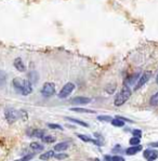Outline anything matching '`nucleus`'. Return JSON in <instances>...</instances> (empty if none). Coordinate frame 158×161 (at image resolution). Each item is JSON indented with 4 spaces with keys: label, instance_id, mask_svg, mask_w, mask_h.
<instances>
[{
    "label": "nucleus",
    "instance_id": "obj_34",
    "mask_svg": "<svg viewBox=\"0 0 158 161\" xmlns=\"http://www.w3.org/2000/svg\"><path fill=\"white\" fill-rule=\"evenodd\" d=\"M156 83L158 84V74H157V77H156Z\"/></svg>",
    "mask_w": 158,
    "mask_h": 161
},
{
    "label": "nucleus",
    "instance_id": "obj_35",
    "mask_svg": "<svg viewBox=\"0 0 158 161\" xmlns=\"http://www.w3.org/2000/svg\"><path fill=\"white\" fill-rule=\"evenodd\" d=\"M94 160H95V161H100V160H99V159H98V158H95V159H94Z\"/></svg>",
    "mask_w": 158,
    "mask_h": 161
},
{
    "label": "nucleus",
    "instance_id": "obj_9",
    "mask_svg": "<svg viewBox=\"0 0 158 161\" xmlns=\"http://www.w3.org/2000/svg\"><path fill=\"white\" fill-rule=\"evenodd\" d=\"M139 78H140V73L133 74V75H131V76H129V77H127V79L125 80L124 84L127 86V87H129V86H131V84H134L135 81L139 80Z\"/></svg>",
    "mask_w": 158,
    "mask_h": 161
},
{
    "label": "nucleus",
    "instance_id": "obj_14",
    "mask_svg": "<svg viewBox=\"0 0 158 161\" xmlns=\"http://www.w3.org/2000/svg\"><path fill=\"white\" fill-rule=\"evenodd\" d=\"M77 136H78L81 140H83V142H88V143H89V142H91V143L98 145V146H101L100 142H98V140H92V138H90V137H88L87 135H82V134H77Z\"/></svg>",
    "mask_w": 158,
    "mask_h": 161
},
{
    "label": "nucleus",
    "instance_id": "obj_22",
    "mask_svg": "<svg viewBox=\"0 0 158 161\" xmlns=\"http://www.w3.org/2000/svg\"><path fill=\"white\" fill-rule=\"evenodd\" d=\"M55 140H56V138L53 135H46V136L42 137V142L43 143H54Z\"/></svg>",
    "mask_w": 158,
    "mask_h": 161
},
{
    "label": "nucleus",
    "instance_id": "obj_3",
    "mask_svg": "<svg viewBox=\"0 0 158 161\" xmlns=\"http://www.w3.org/2000/svg\"><path fill=\"white\" fill-rule=\"evenodd\" d=\"M74 90H75V84L73 82H67L66 84H64V87L61 89V91L58 93V97H60V99H66Z\"/></svg>",
    "mask_w": 158,
    "mask_h": 161
},
{
    "label": "nucleus",
    "instance_id": "obj_4",
    "mask_svg": "<svg viewBox=\"0 0 158 161\" xmlns=\"http://www.w3.org/2000/svg\"><path fill=\"white\" fill-rule=\"evenodd\" d=\"M150 77H152V71H150V70H146V71H144L143 74L140 76V78H139V80H137V84H135V87H134V90L137 91V90H139V89H141L144 84H145L148 80L150 79Z\"/></svg>",
    "mask_w": 158,
    "mask_h": 161
},
{
    "label": "nucleus",
    "instance_id": "obj_11",
    "mask_svg": "<svg viewBox=\"0 0 158 161\" xmlns=\"http://www.w3.org/2000/svg\"><path fill=\"white\" fill-rule=\"evenodd\" d=\"M69 147V144H68V142H61V143H58L54 146V150H56L58 153H61V151H65L67 148Z\"/></svg>",
    "mask_w": 158,
    "mask_h": 161
},
{
    "label": "nucleus",
    "instance_id": "obj_2",
    "mask_svg": "<svg viewBox=\"0 0 158 161\" xmlns=\"http://www.w3.org/2000/svg\"><path fill=\"white\" fill-rule=\"evenodd\" d=\"M130 96H131V90H130V88L124 84L121 91L116 95V97L114 99V105L117 106V107L124 105V104L130 99Z\"/></svg>",
    "mask_w": 158,
    "mask_h": 161
},
{
    "label": "nucleus",
    "instance_id": "obj_23",
    "mask_svg": "<svg viewBox=\"0 0 158 161\" xmlns=\"http://www.w3.org/2000/svg\"><path fill=\"white\" fill-rule=\"evenodd\" d=\"M54 158H55L56 160H64V159L68 158V153H55V155H54Z\"/></svg>",
    "mask_w": 158,
    "mask_h": 161
},
{
    "label": "nucleus",
    "instance_id": "obj_12",
    "mask_svg": "<svg viewBox=\"0 0 158 161\" xmlns=\"http://www.w3.org/2000/svg\"><path fill=\"white\" fill-rule=\"evenodd\" d=\"M141 150H142L141 145H137V146H131V147L126 149V153H127V155H129V156H132V155H135V153H137L139 151H141Z\"/></svg>",
    "mask_w": 158,
    "mask_h": 161
},
{
    "label": "nucleus",
    "instance_id": "obj_17",
    "mask_svg": "<svg viewBox=\"0 0 158 161\" xmlns=\"http://www.w3.org/2000/svg\"><path fill=\"white\" fill-rule=\"evenodd\" d=\"M71 110L76 112H86V114H95V110H91V109H84V108H80V107H75V108H71Z\"/></svg>",
    "mask_w": 158,
    "mask_h": 161
},
{
    "label": "nucleus",
    "instance_id": "obj_27",
    "mask_svg": "<svg viewBox=\"0 0 158 161\" xmlns=\"http://www.w3.org/2000/svg\"><path fill=\"white\" fill-rule=\"evenodd\" d=\"M48 127L50 129H54V130H63L62 127L60 124H56V123H48Z\"/></svg>",
    "mask_w": 158,
    "mask_h": 161
},
{
    "label": "nucleus",
    "instance_id": "obj_33",
    "mask_svg": "<svg viewBox=\"0 0 158 161\" xmlns=\"http://www.w3.org/2000/svg\"><path fill=\"white\" fill-rule=\"evenodd\" d=\"M105 160H106V161H113L111 156H105Z\"/></svg>",
    "mask_w": 158,
    "mask_h": 161
},
{
    "label": "nucleus",
    "instance_id": "obj_32",
    "mask_svg": "<svg viewBox=\"0 0 158 161\" xmlns=\"http://www.w3.org/2000/svg\"><path fill=\"white\" fill-rule=\"evenodd\" d=\"M150 147H158V142H154V143H150Z\"/></svg>",
    "mask_w": 158,
    "mask_h": 161
},
{
    "label": "nucleus",
    "instance_id": "obj_26",
    "mask_svg": "<svg viewBox=\"0 0 158 161\" xmlns=\"http://www.w3.org/2000/svg\"><path fill=\"white\" fill-rule=\"evenodd\" d=\"M19 116H20V117H21V119H23V120H27V117H28L27 112H26L25 110H23V109L19 110Z\"/></svg>",
    "mask_w": 158,
    "mask_h": 161
},
{
    "label": "nucleus",
    "instance_id": "obj_20",
    "mask_svg": "<svg viewBox=\"0 0 158 161\" xmlns=\"http://www.w3.org/2000/svg\"><path fill=\"white\" fill-rule=\"evenodd\" d=\"M112 124L114 125V127H117V128H122L124 125H125V121H122V120L118 119V118H115V119H113L112 121Z\"/></svg>",
    "mask_w": 158,
    "mask_h": 161
},
{
    "label": "nucleus",
    "instance_id": "obj_31",
    "mask_svg": "<svg viewBox=\"0 0 158 161\" xmlns=\"http://www.w3.org/2000/svg\"><path fill=\"white\" fill-rule=\"evenodd\" d=\"M112 160L113 161H125V159L122 157H120V156H114V157H112Z\"/></svg>",
    "mask_w": 158,
    "mask_h": 161
},
{
    "label": "nucleus",
    "instance_id": "obj_7",
    "mask_svg": "<svg viewBox=\"0 0 158 161\" xmlns=\"http://www.w3.org/2000/svg\"><path fill=\"white\" fill-rule=\"evenodd\" d=\"M91 102V99L90 97H86V96H76L74 99H71V104L74 105H86V104H89Z\"/></svg>",
    "mask_w": 158,
    "mask_h": 161
},
{
    "label": "nucleus",
    "instance_id": "obj_13",
    "mask_svg": "<svg viewBox=\"0 0 158 161\" xmlns=\"http://www.w3.org/2000/svg\"><path fill=\"white\" fill-rule=\"evenodd\" d=\"M46 134V131L45 130H41V129H34L32 130V133L29 134L30 136L33 137H38V138H42Z\"/></svg>",
    "mask_w": 158,
    "mask_h": 161
},
{
    "label": "nucleus",
    "instance_id": "obj_29",
    "mask_svg": "<svg viewBox=\"0 0 158 161\" xmlns=\"http://www.w3.org/2000/svg\"><path fill=\"white\" fill-rule=\"evenodd\" d=\"M5 83V74L3 71H0V86H3Z\"/></svg>",
    "mask_w": 158,
    "mask_h": 161
},
{
    "label": "nucleus",
    "instance_id": "obj_21",
    "mask_svg": "<svg viewBox=\"0 0 158 161\" xmlns=\"http://www.w3.org/2000/svg\"><path fill=\"white\" fill-rule=\"evenodd\" d=\"M150 104L152 106H157L158 105V92H156L150 99Z\"/></svg>",
    "mask_w": 158,
    "mask_h": 161
},
{
    "label": "nucleus",
    "instance_id": "obj_8",
    "mask_svg": "<svg viewBox=\"0 0 158 161\" xmlns=\"http://www.w3.org/2000/svg\"><path fill=\"white\" fill-rule=\"evenodd\" d=\"M143 156H144V158H145L146 160L154 161L155 159L158 158V151H156L154 149H146V150H144Z\"/></svg>",
    "mask_w": 158,
    "mask_h": 161
},
{
    "label": "nucleus",
    "instance_id": "obj_6",
    "mask_svg": "<svg viewBox=\"0 0 158 161\" xmlns=\"http://www.w3.org/2000/svg\"><path fill=\"white\" fill-rule=\"evenodd\" d=\"M55 93V86L52 82H46L41 89V94L45 97H50Z\"/></svg>",
    "mask_w": 158,
    "mask_h": 161
},
{
    "label": "nucleus",
    "instance_id": "obj_18",
    "mask_svg": "<svg viewBox=\"0 0 158 161\" xmlns=\"http://www.w3.org/2000/svg\"><path fill=\"white\" fill-rule=\"evenodd\" d=\"M30 148L33 149L34 151H41V150H43V145L39 144L37 142H34L30 144Z\"/></svg>",
    "mask_w": 158,
    "mask_h": 161
},
{
    "label": "nucleus",
    "instance_id": "obj_24",
    "mask_svg": "<svg viewBox=\"0 0 158 161\" xmlns=\"http://www.w3.org/2000/svg\"><path fill=\"white\" fill-rule=\"evenodd\" d=\"M68 119L69 121H73V122H75L77 124H80V125H82V127H89V124L87 122H83V121H80V120H77V119H74V118H66Z\"/></svg>",
    "mask_w": 158,
    "mask_h": 161
},
{
    "label": "nucleus",
    "instance_id": "obj_25",
    "mask_svg": "<svg viewBox=\"0 0 158 161\" xmlns=\"http://www.w3.org/2000/svg\"><path fill=\"white\" fill-rule=\"evenodd\" d=\"M130 145H132V146H137V145H140V138H137V137H131L129 140Z\"/></svg>",
    "mask_w": 158,
    "mask_h": 161
},
{
    "label": "nucleus",
    "instance_id": "obj_16",
    "mask_svg": "<svg viewBox=\"0 0 158 161\" xmlns=\"http://www.w3.org/2000/svg\"><path fill=\"white\" fill-rule=\"evenodd\" d=\"M54 151L53 150H48V151H46L45 153H42V155H40V159L41 160H49V159H51L52 157H54Z\"/></svg>",
    "mask_w": 158,
    "mask_h": 161
},
{
    "label": "nucleus",
    "instance_id": "obj_10",
    "mask_svg": "<svg viewBox=\"0 0 158 161\" xmlns=\"http://www.w3.org/2000/svg\"><path fill=\"white\" fill-rule=\"evenodd\" d=\"M13 65H14V67H15L19 71H21V73H24V71L26 70L25 64L23 63V61H22L21 58H15V60H14V63H13Z\"/></svg>",
    "mask_w": 158,
    "mask_h": 161
},
{
    "label": "nucleus",
    "instance_id": "obj_28",
    "mask_svg": "<svg viewBox=\"0 0 158 161\" xmlns=\"http://www.w3.org/2000/svg\"><path fill=\"white\" fill-rule=\"evenodd\" d=\"M98 119L100 121H112L113 120L112 117H109V116H99Z\"/></svg>",
    "mask_w": 158,
    "mask_h": 161
},
{
    "label": "nucleus",
    "instance_id": "obj_5",
    "mask_svg": "<svg viewBox=\"0 0 158 161\" xmlns=\"http://www.w3.org/2000/svg\"><path fill=\"white\" fill-rule=\"evenodd\" d=\"M4 116H5V120H7L8 123H10V124L14 123L17 120V118L20 117V116H19V112L14 110L12 108H7V109L4 110Z\"/></svg>",
    "mask_w": 158,
    "mask_h": 161
},
{
    "label": "nucleus",
    "instance_id": "obj_30",
    "mask_svg": "<svg viewBox=\"0 0 158 161\" xmlns=\"http://www.w3.org/2000/svg\"><path fill=\"white\" fill-rule=\"evenodd\" d=\"M132 135L134 137L141 138V136H142V131H141V130H133V131H132Z\"/></svg>",
    "mask_w": 158,
    "mask_h": 161
},
{
    "label": "nucleus",
    "instance_id": "obj_1",
    "mask_svg": "<svg viewBox=\"0 0 158 161\" xmlns=\"http://www.w3.org/2000/svg\"><path fill=\"white\" fill-rule=\"evenodd\" d=\"M12 84L14 90L22 95H29L33 92V87H32V83L28 81V79L14 78Z\"/></svg>",
    "mask_w": 158,
    "mask_h": 161
},
{
    "label": "nucleus",
    "instance_id": "obj_15",
    "mask_svg": "<svg viewBox=\"0 0 158 161\" xmlns=\"http://www.w3.org/2000/svg\"><path fill=\"white\" fill-rule=\"evenodd\" d=\"M38 79H39V77H38L37 71H30L28 74V81L32 83V84L37 82Z\"/></svg>",
    "mask_w": 158,
    "mask_h": 161
},
{
    "label": "nucleus",
    "instance_id": "obj_19",
    "mask_svg": "<svg viewBox=\"0 0 158 161\" xmlns=\"http://www.w3.org/2000/svg\"><path fill=\"white\" fill-rule=\"evenodd\" d=\"M116 83H109V84H107L106 86V88H105V91H106V93H108V94H113L114 92L116 91Z\"/></svg>",
    "mask_w": 158,
    "mask_h": 161
}]
</instances>
